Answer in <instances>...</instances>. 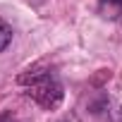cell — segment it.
Segmentation results:
<instances>
[{"label":"cell","instance_id":"obj_1","mask_svg":"<svg viewBox=\"0 0 122 122\" xmlns=\"http://www.w3.org/2000/svg\"><path fill=\"white\" fill-rule=\"evenodd\" d=\"M17 81L22 86H26L24 93L34 103H38L41 108H46V110L57 108L60 103H62V98H65L62 84H60L57 74L50 72V70H26L24 74L17 77Z\"/></svg>","mask_w":122,"mask_h":122},{"label":"cell","instance_id":"obj_2","mask_svg":"<svg viewBox=\"0 0 122 122\" xmlns=\"http://www.w3.org/2000/svg\"><path fill=\"white\" fill-rule=\"evenodd\" d=\"M10 43H12V26L0 17V53H3Z\"/></svg>","mask_w":122,"mask_h":122},{"label":"cell","instance_id":"obj_3","mask_svg":"<svg viewBox=\"0 0 122 122\" xmlns=\"http://www.w3.org/2000/svg\"><path fill=\"white\" fill-rule=\"evenodd\" d=\"M98 3H101L103 12H108L105 17H117V15H122V0H98Z\"/></svg>","mask_w":122,"mask_h":122},{"label":"cell","instance_id":"obj_4","mask_svg":"<svg viewBox=\"0 0 122 122\" xmlns=\"http://www.w3.org/2000/svg\"><path fill=\"white\" fill-rule=\"evenodd\" d=\"M0 122H12V112H3L0 115Z\"/></svg>","mask_w":122,"mask_h":122},{"label":"cell","instance_id":"obj_5","mask_svg":"<svg viewBox=\"0 0 122 122\" xmlns=\"http://www.w3.org/2000/svg\"><path fill=\"white\" fill-rule=\"evenodd\" d=\"M31 3H34V5H41V3H46V0H31Z\"/></svg>","mask_w":122,"mask_h":122}]
</instances>
